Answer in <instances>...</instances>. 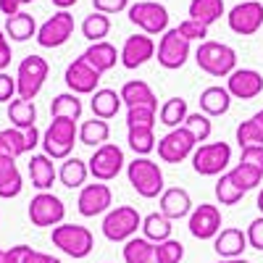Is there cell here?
<instances>
[{
    "label": "cell",
    "instance_id": "cell-31",
    "mask_svg": "<svg viewBox=\"0 0 263 263\" xmlns=\"http://www.w3.org/2000/svg\"><path fill=\"white\" fill-rule=\"evenodd\" d=\"M187 11H190L187 18H195V21H200V24L211 27L227 13V6H224V0H190Z\"/></svg>",
    "mask_w": 263,
    "mask_h": 263
},
{
    "label": "cell",
    "instance_id": "cell-8",
    "mask_svg": "<svg viewBox=\"0 0 263 263\" xmlns=\"http://www.w3.org/2000/svg\"><path fill=\"white\" fill-rule=\"evenodd\" d=\"M50 74V66L42 55H27L24 61L18 63L16 69V90H18V98L24 100H34L42 90V84H45Z\"/></svg>",
    "mask_w": 263,
    "mask_h": 263
},
{
    "label": "cell",
    "instance_id": "cell-17",
    "mask_svg": "<svg viewBox=\"0 0 263 263\" xmlns=\"http://www.w3.org/2000/svg\"><path fill=\"white\" fill-rule=\"evenodd\" d=\"M100 71H95L90 63H87L84 58H77L71 61L69 66H66V71H63V82L66 87H69V92L74 95H92L95 90H100Z\"/></svg>",
    "mask_w": 263,
    "mask_h": 263
},
{
    "label": "cell",
    "instance_id": "cell-12",
    "mask_svg": "<svg viewBox=\"0 0 263 263\" xmlns=\"http://www.w3.org/2000/svg\"><path fill=\"white\" fill-rule=\"evenodd\" d=\"M195 147H197V142H195V137L190 135L184 126L168 129L166 135L158 140V145H156L158 158H161L163 163H182V161L192 158Z\"/></svg>",
    "mask_w": 263,
    "mask_h": 263
},
{
    "label": "cell",
    "instance_id": "cell-16",
    "mask_svg": "<svg viewBox=\"0 0 263 263\" xmlns=\"http://www.w3.org/2000/svg\"><path fill=\"white\" fill-rule=\"evenodd\" d=\"M187 229L195 239H216V234L221 232V211H218V205L211 203L195 205L192 213L187 216Z\"/></svg>",
    "mask_w": 263,
    "mask_h": 263
},
{
    "label": "cell",
    "instance_id": "cell-60",
    "mask_svg": "<svg viewBox=\"0 0 263 263\" xmlns=\"http://www.w3.org/2000/svg\"><path fill=\"white\" fill-rule=\"evenodd\" d=\"M29 3H34V0H21V6H29Z\"/></svg>",
    "mask_w": 263,
    "mask_h": 263
},
{
    "label": "cell",
    "instance_id": "cell-26",
    "mask_svg": "<svg viewBox=\"0 0 263 263\" xmlns=\"http://www.w3.org/2000/svg\"><path fill=\"white\" fill-rule=\"evenodd\" d=\"M229 108H232V95H229L227 87L211 84V87H205V90L200 92V111L205 116H211V119L213 116H224Z\"/></svg>",
    "mask_w": 263,
    "mask_h": 263
},
{
    "label": "cell",
    "instance_id": "cell-28",
    "mask_svg": "<svg viewBox=\"0 0 263 263\" xmlns=\"http://www.w3.org/2000/svg\"><path fill=\"white\" fill-rule=\"evenodd\" d=\"M87 177H90V168H87V161L71 156V158H66L58 168V179L63 187H69V190H82L87 184Z\"/></svg>",
    "mask_w": 263,
    "mask_h": 263
},
{
    "label": "cell",
    "instance_id": "cell-34",
    "mask_svg": "<svg viewBox=\"0 0 263 263\" xmlns=\"http://www.w3.org/2000/svg\"><path fill=\"white\" fill-rule=\"evenodd\" d=\"M126 145L135 150V156H150L156 150V129L153 126H132L126 129Z\"/></svg>",
    "mask_w": 263,
    "mask_h": 263
},
{
    "label": "cell",
    "instance_id": "cell-1",
    "mask_svg": "<svg viewBox=\"0 0 263 263\" xmlns=\"http://www.w3.org/2000/svg\"><path fill=\"white\" fill-rule=\"evenodd\" d=\"M195 63L197 69L205 71L208 77H229L237 69V50L227 42H216V40H205L197 45L195 50Z\"/></svg>",
    "mask_w": 263,
    "mask_h": 263
},
{
    "label": "cell",
    "instance_id": "cell-57",
    "mask_svg": "<svg viewBox=\"0 0 263 263\" xmlns=\"http://www.w3.org/2000/svg\"><path fill=\"white\" fill-rule=\"evenodd\" d=\"M255 205H258V211H260V216H263V187L258 190V197H255Z\"/></svg>",
    "mask_w": 263,
    "mask_h": 263
},
{
    "label": "cell",
    "instance_id": "cell-2",
    "mask_svg": "<svg viewBox=\"0 0 263 263\" xmlns=\"http://www.w3.org/2000/svg\"><path fill=\"white\" fill-rule=\"evenodd\" d=\"M126 179H129L132 190H135L140 197H145V200L161 197L163 190H166L161 166L147 156H137L132 163H126Z\"/></svg>",
    "mask_w": 263,
    "mask_h": 263
},
{
    "label": "cell",
    "instance_id": "cell-29",
    "mask_svg": "<svg viewBox=\"0 0 263 263\" xmlns=\"http://www.w3.org/2000/svg\"><path fill=\"white\" fill-rule=\"evenodd\" d=\"M37 21H34V16L32 13H27V11H18L16 16H8L6 18V37H11L13 42H27V40H32V37H37Z\"/></svg>",
    "mask_w": 263,
    "mask_h": 263
},
{
    "label": "cell",
    "instance_id": "cell-41",
    "mask_svg": "<svg viewBox=\"0 0 263 263\" xmlns=\"http://www.w3.org/2000/svg\"><path fill=\"white\" fill-rule=\"evenodd\" d=\"M234 137H237L239 150L242 147H263V129H260V124L255 119H248V121L239 124L237 132H234Z\"/></svg>",
    "mask_w": 263,
    "mask_h": 263
},
{
    "label": "cell",
    "instance_id": "cell-56",
    "mask_svg": "<svg viewBox=\"0 0 263 263\" xmlns=\"http://www.w3.org/2000/svg\"><path fill=\"white\" fill-rule=\"evenodd\" d=\"M216 263H250L245 258H221V260H216Z\"/></svg>",
    "mask_w": 263,
    "mask_h": 263
},
{
    "label": "cell",
    "instance_id": "cell-46",
    "mask_svg": "<svg viewBox=\"0 0 263 263\" xmlns=\"http://www.w3.org/2000/svg\"><path fill=\"white\" fill-rule=\"evenodd\" d=\"M177 29H179V34L187 37L190 42H195V40H197V42H205V37H208V27L200 24V21H195V18H184Z\"/></svg>",
    "mask_w": 263,
    "mask_h": 263
},
{
    "label": "cell",
    "instance_id": "cell-35",
    "mask_svg": "<svg viewBox=\"0 0 263 263\" xmlns=\"http://www.w3.org/2000/svg\"><path fill=\"white\" fill-rule=\"evenodd\" d=\"M121 255H124V263H153V258H156V245L145 237H132L124 242Z\"/></svg>",
    "mask_w": 263,
    "mask_h": 263
},
{
    "label": "cell",
    "instance_id": "cell-44",
    "mask_svg": "<svg viewBox=\"0 0 263 263\" xmlns=\"http://www.w3.org/2000/svg\"><path fill=\"white\" fill-rule=\"evenodd\" d=\"M156 116H158V108H150V105L126 108V129H132V126H156Z\"/></svg>",
    "mask_w": 263,
    "mask_h": 263
},
{
    "label": "cell",
    "instance_id": "cell-40",
    "mask_svg": "<svg viewBox=\"0 0 263 263\" xmlns=\"http://www.w3.org/2000/svg\"><path fill=\"white\" fill-rule=\"evenodd\" d=\"M190 135L195 137V142L197 145H203V142H208L211 140V135H213V121H211V116H205L203 111H197V114H190L187 119H184V124H182Z\"/></svg>",
    "mask_w": 263,
    "mask_h": 263
},
{
    "label": "cell",
    "instance_id": "cell-54",
    "mask_svg": "<svg viewBox=\"0 0 263 263\" xmlns=\"http://www.w3.org/2000/svg\"><path fill=\"white\" fill-rule=\"evenodd\" d=\"M18 11H21V0H0V13H3L6 18L16 16Z\"/></svg>",
    "mask_w": 263,
    "mask_h": 263
},
{
    "label": "cell",
    "instance_id": "cell-7",
    "mask_svg": "<svg viewBox=\"0 0 263 263\" xmlns=\"http://www.w3.org/2000/svg\"><path fill=\"white\" fill-rule=\"evenodd\" d=\"M190 161L200 177H221L232 163V147L229 142H203L195 147Z\"/></svg>",
    "mask_w": 263,
    "mask_h": 263
},
{
    "label": "cell",
    "instance_id": "cell-58",
    "mask_svg": "<svg viewBox=\"0 0 263 263\" xmlns=\"http://www.w3.org/2000/svg\"><path fill=\"white\" fill-rule=\"evenodd\" d=\"M253 119H255V121H258V124H260V129H263V108H260V111H258V114H255V116H253Z\"/></svg>",
    "mask_w": 263,
    "mask_h": 263
},
{
    "label": "cell",
    "instance_id": "cell-50",
    "mask_svg": "<svg viewBox=\"0 0 263 263\" xmlns=\"http://www.w3.org/2000/svg\"><path fill=\"white\" fill-rule=\"evenodd\" d=\"M239 163H248V166H253V168L263 171V147H242Z\"/></svg>",
    "mask_w": 263,
    "mask_h": 263
},
{
    "label": "cell",
    "instance_id": "cell-19",
    "mask_svg": "<svg viewBox=\"0 0 263 263\" xmlns=\"http://www.w3.org/2000/svg\"><path fill=\"white\" fill-rule=\"evenodd\" d=\"M227 90L237 100H255L263 92V74L255 69H234L227 77Z\"/></svg>",
    "mask_w": 263,
    "mask_h": 263
},
{
    "label": "cell",
    "instance_id": "cell-15",
    "mask_svg": "<svg viewBox=\"0 0 263 263\" xmlns=\"http://www.w3.org/2000/svg\"><path fill=\"white\" fill-rule=\"evenodd\" d=\"M114 205V192L105 182H95V184H84L79 190V197H77V211L84 216V218H95V216H103L108 213Z\"/></svg>",
    "mask_w": 263,
    "mask_h": 263
},
{
    "label": "cell",
    "instance_id": "cell-23",
    "mask_svg": "<svg viewBox=\"0 0 263 263\" xmlns=\"http://www.w3.org/2000/svg\"><path fill=\"white\" fill-rule=\"evenodd\" d=\"M82 58L90 63L95 71L105 74V71H111L114 66H116V61H119V50H116V45H111L108 40H100V42H92V45L82 53Z\"/></svg>",
    "mask_w": 263,
    "mask_h": 263
},
{
    "label": "cell",
    "instance_id": "cell-14",
    "mask_svg": "<svg viewBox=\"0 0 263 263\" xmlns=\"http://www.w3.org/2000/svg\"><path fill=\"white\" fill-rule=\"evenodd\" d=\"M71 34H74V16L69 11H58L37 29L34 40L40 48H61L71 40Z\"/></svg>",
    "mask_w": 263,
    "mask_h": 263
},
{
    "label": "cell",
    "instance_id": "cell-49",
    "mask_svg": "<svg viewBox=\"0 0 263 263\" xmlns=\"http://www.w3.org/2000/svg\"><path fill=\"white\" fill-rule=\"evenodd\" d=\"M16 95H18V90H16V77L0 71V103H11Z\"/></svg>",
    "mask_w": 263,
    "mask_h": 263
},
{
    "label": "cell",
    "instance_id": "cell-55",
    "mask_svg": "<svg viewBox=\"0 0 263 263\" xmlns=\"http://www.w3.org/2000/svg\"><path fill=\"white\" fill-rule=\"evenodd\" d=\"M50 3L58 8V11H69V8H74L79 0H50Z\"/></svg>",
    "mask_w": 263,
    "mask_h": 263
},
{
    "label": "cell",
    "instance_id": "cell-18",
    "mask_svg": "<svg viewBox=\"0 0 263 263\" xmlns=\"http://www.w3.org/2000/svg\"><path fill=\"white\" fill-rule=\"evenodd\" d=\"M156 48L158 45L153 42V37L137 32V34H132V37L124 40V45L119 50V61H121L124 69L135 71V69H140V66H145L150 58H156Z\"/></svg>",
    "mask_w": 263,
    "mask_h": 263
},
{
    "label": "cell",
    "instance_id": "cell-32",
    "mask_svg": "<svg viewBox=\"0 0 263 263\" xmlns=\"http://www.w3.org/2000/svg\"><path fill=\"white\" fill-rule=\"evenodd\" d=\"M8 121L16 129H32L37 126V108L34 100H24V98H13L8 103Z\"/></svg>",
    "mask_w": 263,
    "mask_h": 263
},
{
    "label": "cell",
    "instance_id": "cell-59",
    "mask_svg": "<svg viewBox=\"0 0 263 263\" xmlns=\"http://www.w3.org/2000/svg\"><path fill=\"white\" fill-rule=\"evenodd\" d=\"M6 40H8V37H6V32H3V29H0V42H6Z\"/></svg>",
    "mask_w": 263,
    "mask_h": 263
},
{
    "label": "cell",
    "instance_id": "cell-22",
    "mask_svg": "<svg viewBox=\"0 0 263 263\" xmlns=\"http://www.w3.org/2000/svg\"><path fill=\"white\" fill-rule=\"evenodd\" d=\"M27 171H29L32 187H37L40 192H48V190L55 184V179H58V168H55L53 158H48L45 153L32 156L29 163H27Z\"/></svg>",
    "mask_w": 263,
    "mask_h": 263
},
{
    "label": "cell",
    "instance_id": "cell-33",
    "mask_svg": "<svg viewBox=\"0 0 263 263\" xmlns=\"http://www.w3.org/2000/svg\"><path fill=\"white\" fill-rule=\"evenodd\" d=\"M108 140H111V126H108V121L103 119H90L84 121L79 126V145H87V147H100L105 145Z\"/></svg>",
    "mask_w": 263,
    "mask_h": 263
},
{
    "label": "cell",
    "instance_id": "cell-11",
    "mask_svg": "<svg viewBox=\"0 0 263 263\" xmlns=\"http://www.w3.org/2000/svg\"><path fill=\"white\" fill-rule=\"evenodd\" d=\"M29 221L34 227H58L63 224V218H66V205L58 195L53 192H37L32 200H29Z\"/></svg>",
    "mask_w": 263,
    "mask_h": 263
},
{
    "label": "cell",
    "instance_id": "cell-25",
    "mask_svg": "<svg viewBox=\"0 0 263 263\" xmlns=\"http://www.w3.org/2000/svg\"><path fill=\"white\" fill-rule=\"evenodd\" d=\"M21 190H24V179H21L16 158L0 156V197H3V200H11V197L21 195Z\"/></svg>",
    "mask_w": 263,
    "mask_h": 263
},
{
    "label": "cell",
    "instance_id": "cell-5",
    "mask_svg": "<svg viewBox=\"0 0 263 263\" xmlns=\"http://www.w3.org/2000/svg\"><path fill=\"white\" fill-rule=\"evenodd\" d=\"M142 229V216L135 205H116L103 216V237L108 242H126Z\"/></svg>",
    "mask_w": 263,
    "mask_h": 263
},
{
    "label": "cell",
    "instance_id": "cell-36",
    "mask_svg": "<svg viewBox=\"0 0 263 263\" xmlns=\"http://www.w3.org/2000/svg\"><path fill=\"white\" fill-rule=\"evenodd\" d=\"M82 111H84V105H82L79 95H74V92H61L50 103V116L53 119H74V121H79Z\"/></svg>",
    "mask_w": 263,
    "mask_h": 263
},
{
    "label": "cell",
    "instance_id": "cell-21",
    "mask_svg": "<svg viewBox=\"0 0 263 263\" xmlns=\"http://www.w3.org/2000/svg\"><path fill=\"white\" fill-rule=\"evenodd\" d=\"M248 234L237 227H227L216 234L213 239V250L218 253V258H242V253L248 250Z\"/></svg>",
    "mask_w": 263,
    "mask_h": 263
},
{
    "label": "cell",
    "instance_id": "cell-4",
    "mask_svg": "<svg viewBox=\"0 0 263 263\" xmlns=\"http://www.w3.org/2000/svg\"><path fill=\"white\" fill-rule=\"evenodd\" d=\"M50 239H53V245H55L63 255L77 258V260L87 258V255L95 250V237H92V232L87 229V227H82V224H66V221H63V224L53 227Z\"/></svg>",
    "mask_w": 263,
    "mask_h": 263
},
{
    "label": "cell",
    "instance_id": "cell-3",
    "mask_svg": "<svg viewBox=\"0 0 263 263\" xmlns=\"http://www.w3.org/2000/svg\"><path fill=\"white\" fill-rule=\"evenodd\" d=\"M79 140V124L74 119H53L50 126L42 132V150L53 161H66L71 158L74 142Z\"/></svg>",
    "mask_w": 263,
    "mask_h": 263
},
{
    "label": "cell",
    "instance_id": "cell-45",
    "mask_svg": "<svg viewBox=\"0 0 263 263\" xmlns=\"http://www.w3.org/2000/svg\"><path fill=\"white\" fill-rule=\"evenodd\" d=\"M0 137L6 140L8 153H11L13 158H18V156H24V153H29V150H27V135H24V129H16V126L3 129V132H0Z\"/></svg>",
    "mask_w": 263,
    "mask_h": 263
},
{
    "label": "cell",
    "instance_id": "cell-24",
    "mask_svg": "<svg viewBox=\"0 0 263 263\" xmlns=\"http://www.w3.org/2000/svg\"><path fill=\"white\" fill-rule=\"evenodd\" d=\"M121 95L116 90H108V87H100V90L92 92L90 98V108H92V116L95 119H103V121H111L119 116L121 111Z\"/></svg>",
    "mask_w": 263,
    "mask_h": 263
},
{
    "label": "cell",
    "instance_id": "cell-53",
    "mask_svg": "<svg viewBox=\"0 0 263 263\" xmlns=\"http://www.w3.org/2000/svg\"><path fill=\"white\" fill-rule=\"evenodd\" d=\"M11 58H13V53H11V42L6 40V42H0V71H6L8 66H11Z\"/></svg>",
    "mask_w": 263,
    "mask_h": 263
},
{
    "label": "cell",
    "instance_id": "cell-10",
    "mask_svg": "<svg viewBox=\"0 0 263 263\" xmlns=\"http://www.w3.org/2000/svg\"><path fill=\"white\" fill-rule=\"evenodd\" d=\"M192 48H190V40L179 34V29H166L158 40V48H156V55H158V63L163 66L166 71H177L187 63Z\"/></svg>",
    "mask_w": 263,
    "mask_h": 263
},
{
    "label": "cell",
    "instance_id": "cell-37",
    "mask_svg": "<svg viewBox=\"0 0 263 263\" xmlns=\"http://www.w3.org/2000/svg\"><path fill=\"white\" fill-rule=\"evenodd\" d=\"M187 116H190V108H187V100L184 98H168L161 105V111H158L161 124L168 126V129H179Z\"/></svg>",
    "mask_w": 263,
    "mask_h": 263
},
{
    "label": "cell",
    "instance_id": "cell-52",
    "mask_svg": "<svg viewBox=\"0 0 263 263\" xmlns=\"http://www.w3.org/2000/svg\"><path fill=\"white\" fill-rule=\"evenodd\" d=\"M21 263H61V260L53 258V255H48V253H40V250H32V248H29Z\"/></svg>",
    "mask_w": 263,
    "mask_h": 263
},
{
    "label": "cell",
    "instance_id": "cell-51",
    "mask_svg": "<svg viewBox=\"0 0 263 263\" xmlns=\"http://www.w3.org/2000/svg\"><path fill=\"white\" fill-rule=\"evenodd\" d=\"M27 250H29V245H13L8 250H0V263H21Z\"/></svg>",
    "mask_w": 263,
    "mask_h": 263
},
{
    "label": "cell",
    "instance_id": "cell-42",
    "mask_svg": "<svg viewBox=\"0 0 263 263\" xmlns=\"http://www.w3.org/2000/svg\"><path fill=\"white\" fill-rule=\"evenodd\" d=\"M229 177L242 187L245 192H250V190H258L260 184H263V171H258V168H253V166H248V163H237L232 171H229Z\"/></svg>",
    "mask_w": 263,
    "mask_h": 263
},
{
    "label": "cell",
    "instance_id": "cell-30",
    "mask_svg": "<svg viewBox=\"0 0 263 263\" xmlns=\"http://www.w3.org/2000/svg\"><path fill=\"white\" fill-rule=\"evenodd\" d=\"M171 229H174V227H171V218H166L161 211L142 216V237L150 239L153 245L171 239Z\"/></svg>",
    "mask_w": 263,
    "mask_h": 263
},
{
    "label": "cell",
    "instance_id": "cell-6",
    "mask_svg": "<svg viewBox=\"0 0 263 263\" xmlns=\"http://www.w3.org/2000/svg\"><path fill=\"white\" fill-rule=\"evenodd\" d=\"M126 18L135 24L142 34L156 37L168 29V8L156 0H137L126 8Z\"/></svg>",
    "mask_w": 263,
    "mask_h": 263
},
{
    "label": "cell",
    "instance_id": "cell-20",
    "mask_svg": "<svg viewBox=\"0 0 263 263\" xmlns=\"http://www.w3.org/2000/svg\"><path fill=\"white\" fill-rule=\"evenodd\" d=\"M158 205H161V213L171 221H179V218H187L192 213V197L184 187H168L163 190V195L158 197Z\"/></svg>",
    "mask_w": 263,
    "mask_h": 263
},
{
    "label": "cell",
    "instance_id": "cell-38",
    "mask_svg": "<svg viewBox=\"0 0 263 263\" xmlns=\"http://www.w3.org/2000/svg\"><path fill=\"white\" fill-rule=\"evenodd\" d=\"M108 32H111V18H108L105 13L92 11L90 16H84V21H82V34L90 40V42H100V40H105Z\"/></svg>",
    "mask_w": 263,
    "mask_h": 263
},
{
    "label": "cell",
    "instance_id": "cell-13",
    "mask_svg": "<svg viewBox=\"0 0 263 263\" xmlns=\"http://www.w3.org/2000/svg\"><path fill=\"white\" fill-rule=\"evenodd\" d=\"M227 24L239 37H253L263 27V3L260 0H242L227 13Z\"/></svg>",
    "mask_w": 263,
    "mask_h": 263
},
{
    "label": "cell",
    "instance_id": "cell-61",
    "mask_svg": "<svg viewBox=\"0 0 263 263\" xmlns=\"http://www.w3.org/2000/svg\"><path fill=\"white\" fill-rule=\"evenodd\" d=\"M108 263H111V260H108Z\"/></svg>",
    "mask_w": 263,
    "mask_h": 263
},
{
    "label": "cell",
    "instance_id": "cell-48",
    "mask_svg": "<svg viewBox=\"0 0 263 263\" xmlns=\"http://www.w3.org/2000/svg\"><path fill=\"white\" fill-rule=\"evenodd\" d=\"M92 8L105 13V16H114L129 8V0H92Z\"/></svg>",
    "mask_w": 263,
    "mask_h": 263
},
{
    "label": "cell",
    "instance_id": "cell-9",
    "mask_svg": "<svg viewBox=\"0 0 263 263\" xmlns=\"http://www.w3.org/2000/svg\"><path fill=\"white\" fill-rule=\"evenodd\" d=\"M87 168H90V177H95V182H114L126 168L124 150L116 142H105V145L95 147L92 158L87 161Z\"/></svg>",
    "mask_w": 263,
    "mask_h": 263
},
{
    "label": "cell",
    "instance_id": "cell-39",
    "mask_svg": "<svg viewBox=\"0 0 263 263\" xmlns=\"http://www.w3.org/2000/svg\"><path fill=\"white\" fill-rule=\"evenodd\" d=\"M242 197H245V190L229 177V171H224L221 177L216 179V200L221 205H237Z\"/></svg>",
    "mask_w": 263,
    "mask_h": 263
},
{
    "label": "cell",
    "instance_id": "cell-27",
    "mask_svg": "<svg viewBox=\"0 0 263 263\" xmlns=\"http://www.w3.org/2000/svg\"><path fill=\"white\" fill-rule=\"evenodd\" d=\"M119 95H121V103H124L126 108H135V105L158 108V98H156V92H153V87H150L147 82H142V79L126 82L121 90H119Z\"/></svg>",
    "mask_w": 263,
    "mask_h": 263
},
{
    "label": "cell",
    "instance_id": "cell-47",
    "mask_svg": "<svg viewBox=\"0 0 263 263\" xmlns=\"http://www.w3.org/2000/svg\"><path fill=\"white\" fill-rule=\"evenodd\" d=\"M245 234H248V245L253 250L263 253V216L253 218V221L248 224V229H245Z\"/></svg>",
    "mask_w": 263,
    "mask_h": 263
},
{
    "label": "cell",
    "instance_id": "cell-43",
    "mask_svg": "<svg viewBox=\"0 0 263 263\" xmlns=\"http://www.w3.org/2000/svg\"><path fill=\"white\" fill-rule=\"evenodd\" d=\"M182 258H184V245L179 239H166V242L156 245L153 263H182Z\"/></svg>",
    "mask_w": 263,
    "mask_h": 263
}]
</instances>
